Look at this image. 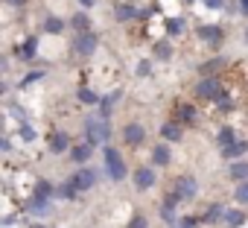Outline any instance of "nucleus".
Instances as JSON below:
<instances>
[{
	"instance_id": "nucleus-31",
	"label": "nucleus",
	"mask_w": 248,
	"mask_h": 228,
	"mask_svg": "<svg viewBox=\"0 0 248 228\" xmlns=\"http://www.w3.org/2000/svg\"><path fill=\"white\" fill-rule=\"evenodd\" d=\"M213 105H216V111H222V114H231V111H233V105H236V99H233V94H231V91L225 88V91L219 94V99H216Z\"/></svg>"
},
{
	"instance_id": "nucleus-13",
	"label": "nucleus",
	"mask_w": 248,
	"mask_h": 228,
	"mask_svg": "<svg viewBox=\"0 0 248 228\" xmlns=\"http://www.w3.org/2000/svg\"><path fill=\"white\" fill-rule=\"evenodd\" d=\"M175 117H178L184 126H199L202 114H199V108H196L193 102H178V105H175Z\"/></svg>"
},
{
	"instance_id": "nucleus-42",
	"label": "nucleus",
	"mask_w": 248,
	"mask_h": 228,
	"mask_svg": "<svg viewBox=\"0 0 248 228\" xmlns=\"http://www.w3.org/2000/svg\"><path fill=\"white\" fill-rule=\"evenodd\" d=\"M76 3H79L82 9H93V6H96V0H76Z\"/></svg>"
},
{
	"instance_id": "nucleus-18",
	"label": "nucleus",
	"mask_w": 248,
	"mask_h": 228,
	"mask_svg": "<svg viewBox=\"0 0 248 228\" xmlns=\"http://www.w3.org/2000/svg\"><path fill=\"white\" fill-rule=\"evenodd\" d=\"M225 213H228V208L222 202H210L207 211L202 213V219H204V225H225Z\"/></svg>"
},
{
	"instance_id": "nucleus-25",
	"label": "nucleus",
	"mask_w": 248,
	"mask_h": 228,
	"mask_svg": "<svg viewBox=\"0 0 248 228\" xmlns=\"http://www.w3.org/2000/svg\"><path fill=\"white\" fill-rule=\"evenodd\" d=\"M152 164H155V167H170V164H172V149L167 147V141H161V144L152 149Z\"/></svg>"
},
{
	"instance_id": "nucleus-22",
	"label": "nucleus",
	"mask_w": 248,
	"mask_h": 228,
	"mask_svg": "<svg viewBox=\"0 0 248 228\" xmlns=\"http://www.w3.org/2000/svg\"><path fill=\"white\" fill-rule=\"evenodd\" d=\"M245 155H248V141H245V138H239V141L222 147V158H225V161H236V158H245Z\"/></svg>"
},
{
	"instance_id": "nucleus-37",
	"label": "nucleus",
	"mask_w": 248,
	"mask_h": 228,
	"mask_svg": "<svg viewBox=\"0 0 248 228\" xmlns=\"http://www.w3.org/2000/svg\"><path fill=\"white\" fill-rule=\"evenodd\" d=\"M178 225H187V228H199V225H204V219L190 213V216H181V219H178Z\"/></svg>"
},
{
	"instance_id": "nucleus-26",
	"label": "nucleus",
	"mask_w": 248,
	"mask_h": 228,
	"mask_svg": "<svg viewBox=\"0 0 248 228\" xmlns=\"http://www.w3.org/2000/svg\"><path fill=\"white\" fill-rule=\"evenodd\" d=\"M228 179L231 181H248V158H236L228 167Z\"/></svg>"
},
{
	"instance_id": "nucleus-14",
	"label": "nucleus",
	"mask_w": 248,
	"mask_h": 228,
	"mask_svg": "<svg viewBox=\"0 0 248 228\" xmlns=\"http://www.w3.org/2000/svg\"><path fill=\"white\" fill-rule=\"evenodd\" d=\"M15 56H18L21 62H35V59H38V38H35V35H27V38L15 47Z\"/></svg>"
},
{
	"instance_id": "nucleus-41",
	"label": "nucleus",
	"mask_w": 248,
	"mask_h": 228,
	"mask_svg": "<svg viewBox=\"0 0 248 228\" xmlns=\"http://www.w3.org/2000/svg\"><path fill=\"white\" fill-rule=\"evenodd\" d=\"M3 3H6V6H12V9H24L30 0H3Z\"/></svg>"
},
{
	"instance_id": "nucleus-15",
	"label": "nucleus",
	"mask_w": 248,
	"mask_h": 228,
	"mask_svg": "<svg viewBox=\"0 0 248 228\" xmlns=\"http://www.w3.org/2000/svg\"><path fill=\"white\" fill-rule=\"evenodd\" d=\"M21 208H24V213L38 216V219H44V216H50V213H53V205H50V202H44V199H35V196H30Z\"/></svg>"
},
{
	"instance_id": "nucleus-4",
	"label": "nucleus",
	"mask_w": 248,
	"mask_h": 228,
	"mask_svg": "<svg viewBox=\"0 0 248 228\" xmlns=\"http://www.w3.org/2000/svg\"><path fill=\"white\" fill-rule=\"evenodd\" d=\"M222 91H225V85H222L219 76H202L199 85H196V97L199 99H207V102H216Z\"/></svg>"
},
{
	"instance_id": "nucleus-32",
	"label": "nucleus",
	"mask_w": 248,
	"mask_h": 228,
	"mask_svg": "<svg viewBox=\"0 0 248 228\" xmlns=\"http://www.w3.org/2000/svg\"><path fill=\"white\" fill-rule=\"evenodd\" d=\"M233 141H239V135H236L233 126H222V129L216 132V144H219V149L228 147V144H233Z\"/></svg>"
},
{
	"instance_id": "nucleus-38",
	"label": "nucleus",
	"mask_w": 248,
	"mask_h": 228,
	"mask_svg": "<svg viewBox=\"0 0 248 228\" xmlns=\"http://www.w3.org/2000/svg\"><path fill=\"white\" fill-rule=\"evenodd\" d=\"M126 228H149V219L143 216V213H135L132 219H129V225Z\"/></svg>"
},
{
	"instance_id": "nucleus-33",
	"label": "nucleus",
	"mask_w": 248,
	"mask_h": 228,
	"mask_svg": "<svg viewBox=\"0 0 248 228\" xmlns=\"http://www.w3.org/2000/svg\"><path fill=\"white\" fill-rule=\"evenodd\" d=\"M35 138H38V132H35V126H32V123H27V120H24V123H18V141H21V144H32Z\"/></svg>"
},
{
	"instance_id": "nucleus-8",
	"label": "nucleus",
	"mask_w": 248,
	"mask_h": 228,
	"mask_svg": "<svg viewBox=\"0 0 248 228\" xmlns=\"http://www.w3.org/2000/svg\"><path fill=\"white\" fill-rule=\"evenodd\" d=\"M70 181L79 187V193H85V190H93V184H96V170L82 164L76 173H70Z\"/></svg>"
},
{
	"instance_id": "nucleus-10",
	"label": "nucleus",
	"mask_w": 248,
	"mask_h": 228,
	"mask_svg": "<svg viewBox=\"0 0 248 228\" xmlns=\"http://www.w3.org/2000/svg\"><path fill=\"white\" fill-rule=\"evenodd\" d=\"M184 132H187V126H184L178 117L161 123V141H167V144H178V141H184Z\"/></svg>"
},
{
	"instance_id": "nucleus-20",
	"label": "nucleus",
	"mask_w": 248,
	"mask_h": 228,
	"mask_svg": "<svg viewBox=\"0 0 248 228\" xmlns=\"http://www.w3.org/2000/svg\"><path fill=\"white\" fill-rule=\"evenodd\" d=\"M93 149H96V147L88 144V141H85V144H73V147H70V161L82 167V164H88V161L93 158Z\"/></svg>"
},
{
	"instance_id": "nucleus-43",
	"label": "nucleus",
	"mask_w": 248,
	"mask_h": 228,
	"mask_svg": "<svg viewBox=\"0 0 248 228\" xmlns=\"http://www.w3.org/2000/svg\"><path fill=\"white\" fill-rule=\"evenodd\" d=\"M239 12H242V15L248 18V0H239Z\"/></svg>"
},
{
	"instance_id": "nucleus-44",
	"label": "nucleus",
	"mask_w": 248,
	"mask_h": 228,
	"mask_svg": "<svg viewBox=\"0 0 248 228\" xmlns=\"http://www.w3.org/2000/svg\"><path fill=\"white\" fill-rule=\"evenodd\" d=\"M30 228H47V225H44V222H32Z\"/></svg>"
},
{
	"instance_id": "nucleus-11",
	"label": "nucleus",
	"mask_w": 248,
	"mask_h": 228,
	"mask_svg": "<svg viewBox=\"0 0 248 228\" xmlns=\"http://www.w3.org/2000/svg\"><path fill=\"white\" fill-rule=\"evenodd\" d=\"M152 59H155V62H172V59H175V47H172V38H170V35L155 38V44H152Z\"/></svg>"
},
{
	"instance_id": "nucleus-29",
	"label": "nucleus",
	"mask_w": 248,
	"mask_h": 228,
	"mask_svg": "<svg viewBox=\"0 0 248 228\" xmlns=\"http://www.w3.org/2000/svg\"><path fill=\"white\" fill-rule=\"evenodd\" d=\"M56 199H62V202H76V199H79V187L67 179L64 184H59V187H56Z\"/></svg>"
},
{
	"instance_id": "nucleus-16",
	"label": "nucleus",
	"mask_w": 248,
	"mask_h": 228,
	"mask_svg": "<svg viewBox=\"0 0 248 228\" xmlns=\"http://www.w3.org/2000/svg\"><path fill=\"white\" fill-rule=\"evenodd\" d=\"M123 141H126V147H140L146 141L143 123H126V126H123Z\"/></svg>"
},
{
	"instance_id": "nucleus-40",
	"label": "nucleus",
	"mask_w": 248,
	"mask_h": 228,
	"mask_svg": "<svg viewBox=\"0 0 248 228\" xmlns=\"http://www.w3.org/2000/svg\"><path fill=\"white\" fill-rule=\"evenodd\" d=\"M0 149H3V155L12 152V141H9V135H3V141H0Z\"/></svg>"
},
{
	"instance_id": "nucleus-12",
	"label": "nucleus",
	"mask_w": 248,
	"mask_h": 228,
	"mask_svg": "<svg viewBox=\"0 0 248 228\" xmlns=\"http://www.w3.org/2000/svg\"><path fill=\"white\" fill-rule=\"evenodd\" d=\"M132 181H135V187H138V190H152V187L158 184L155 164H152V167H138V170H135V176H132Z\"/></svg>"
},
{
	"instance_id": "nucleus-36",
	"label": "nucleus",
	"mask_w": 248,
	"mask_h": 228,
	"mask_svg": "<svg viewBox=\"0 0 248 228\" xmlns=\"http://www.w3.org/2000/svg\"><path fill=\"white\" fill-rule=\"evenodd\" d=\"M44 76H47L44 70H30V73H27V76L21 79V88H27V85H32V82H41Z\"/></svg>"
},
{
	"instance_id": "nucleus-27",
	"label": "nucleus",
	"mask_w": 248,
	"mask_h": 228,
	"mask_svg": "<svg viewBox=\"0 0 248 228\" xmlns=\"http://www.w3.org/2000/svg\"><path fill=\"white\" fill-rule=\"evenodd\" d=\"M64 30H70L64 18H59V15H47V18H44V33H47V35H62Z\"/></svg>"
},
{
	"instance_id": "nucleus-47",
	"label": "nucleus",
	"mask_w": 248,
	"mask_h": 228,
	"mask_svg": "<svg viewBox=\"0 0 248 228\" xmlns=\"http://www.w3.org/2000/svg\"><path fill=\"white\" fill-rule=\"evenodd\" d=\"M175 228H187V225H175Z\"/></svg>"
},
{
	"instance_id": "nucleus-21",
	"label": "nucleus",
	"mask_w": 248,
	"mask_h": 228,
	"mask_svg": "<svg viewBox=\"0 0 248 228\" xmlns=\"http://www.w3.org/2000/svg\"><path fill=\"white\" fill-rule=\"evenodd\" d=\"M245 225H248V213H245V205L228 208V213H225V228H245Z\"/></svg>"
},
{
	"instance_id": "nucleus-6",
	"label": "nucleus",
	"mask_w": 248,
	"mask_h": 228,
	"mask_svg": "<svg viewBox=\"0 0 248 228\" xmlns=\"http://www.w3.org/2000/svg\"><path fill=\"white\" fill-rule=\"evenodd\" d=\"M196 35L204 44H210V47H222V41H225V30L219 24H202V27H196Z\"/></svg>"
},
{
	"instance_id": "nucleus-3",
	"label": "nucleus",
	"mask_w": 248,
	"mask_h": 228,
	"mask_svg": "<svg viewBox=\"0 0 248 228\" xmlns=\"http://www.w3.org/2000/svg\"><path fill=\"white\" fill-rule=\"evenodd\" d=\"M96 50H99V38H96L93 30H88V33H73V38H70V53H73V56L91 59Z\"/></svg>"
},
{
	"instance_id": "nucleus-23",
	"label": "nucleus",
	"mask_w": 248,
	"mask_h": 228,
	"mask_svg": "<svg viewBox=\"0 0 248 228\" xmlns=\"http://www.w3.org/2000/svg\"><path fill=\"white\" fill-rule=\"evenodd\" d=\"M120 97H123V91L120 88H114V91H108L102 99H99V114H102V117H111V114H114V108H117V102H120Z\"/></svg>"
},
{
	"instance_id": "nucleus-5",
	"label": "nucleus",
	"mask_w": 248,
	"mask_h": 228,
	"mask_svg": "<svg viewBox=\"0 0 248 228\" xmlns=\"http://www.w3.org/2000/svg\"><path fill=\"white\" fill-rule=\"evenodd\" d=\"M181 202H184V199H181L175 190H170V193L164 196V202H161V219H164L170 228H175L178 219H181V216H178V205H181Z\"/></svg>"
},
{
	"instance_id": "nucleus-1",
	"label": "nucleus",
	"mask_w": 248,
	"mask_h": 228,
	"mask_svg": "<svg viewBox=\"0 0 248 228\" xmlns=\"http://www.w3.org/2000/svg\"><path fill=\"white\" fill-rule=\"evenodd\" d=\"M85 141L93 147H108L111 141V123L108 117L96 114V117H85Z\"/></svg>"
},
{
	"instance_id": "nucleus-45",
	"label": "nucleus",
	"mask_w": 248,
	"mask_h": 228,
	"mask_svg": "<svg viewBox=\"0 0 248 228\" xmlns=\"http://www.w3.org/2000/svg\"><path fill=\"white\" fill-rule=\"evenodd\" d=\"M245 44H248V27H245Z\"/></svg>"
},
{
	"instance_id": "nucleus-46",
	"label": "nucleus",
	"mask_w": 248,
	"mask_h": 228,
	"mask_svg": "<svg viewBox=\"0 0 248 228\" xmlns=\"http://www.w3.org/2000/svg\"><path fill=\"white\" fill-rule=\"evenodd\" d=\"M184 3H187V6H190V3H196V0H184Z\"/></svg>"
},
{
	"instance_id": "nucleus-7",
	"label": "nucleus",
	"mask_w": 248,
	"mask_h": 228,
	"mask_svg": "<svg viewBox=\"0 0 248 228\" xmlns=\"http://www.w3.org/2000/svg\"><path fill=\"white\" fill-rule=\"evenodd\" d=\"M70 135L64 132V129H56V132H50V138H47V149H50V155H64V152H70Z\"/></svg>"
},
{
	"instance_id": "nucleus-17",
	"label": "nucleus",
	"mask_w": 248,
	"mask_h": 228,
	"mask_svg": "<svg viewBox=\"0 0 248 228\" xmlns=\"http://www.w3.org/2000/svg\"><path fill=\"white\" fill-rule=\"evenodd\" d=\"M164 33H167L170 38H181V35L187 33V18H181V15H167V18H164Z\"/></svg>"
},
{
	"instance_id": "nucleus-2",
	"label": "nucleus",
	"mask_w": 248,
	"mask_h": 228,
	"mask_svg": "<svg viewBox=\"0 0 248 228\" xmlns=\"http://www.w3.org/2000/svg\"><path fill=\"white\" fill-rule=\"evenodd\" d=\"M102 161H105V173L114 184H120L123 179L129 176V167H126V158H123L114 147H102Z\"/></svg>"
},
{
	"instance_id": "nucleus-9",
	"label": "nucleus",
	"mask_w": 248,
	"mask_h": 228,
	"mask_svg": "<svg viewBox=\"0 0 248 228\" xmlns=\"http://www.w3.org/2000/svg\"><path fill=\"white\" fill-rule=\"evenodd\" d=\"M172 190H175L184 202H193V199L199 196V181H196V176H178Z\"/></svg>"
},
{
	"instance_id": "nucleus-24",
	"label": "nucleus",
	"mask_w": 248,
	"mask_h": 228,
	"mask_svg": "<svg viewBox=\"0 0 248 228\" xmlns=\"http://www.w3.org/2000/svg\"><path fill=\"white\" fill-rule=\"evenodd\" d=\"M32 196L50 202V199H56V184L47 181V179H35V181H32Z\"/></svg>"
},
{
	"instance_id": "nucleus-28",
	"label": "nucleus",
	"mask_w": 248,
	"mask_h": 228,
	"mask_svg": "<svg viewBox=\"0 0 248 228\" xmlns=\"http://www.w3.org/2000/svg\"><path fill=\"white\" fill-rule=\"evenodd\" d=\"M222 67H225V59L222 56H213V59H207V62L199 65V76H219Z\"/></svg>"
},
{
	"instance_id": "nucleus-39",
	"label": "nucleus",
	"mask_w": 248,
	"mask_h": 228,
	"mask_svg": "<svg viewBox=\"0 0 248 228\" xmlns=\"http://www.w3.org/2000/svg\"><path fill=\"white\" fill-rule=\"evenodd\" d=\"M207 9H225V0H202Z\"/></svg>"
},
{
	"instance_id": "nucleus-35",
	"label": "nucleus",
	"mask_w": 248,
	"mask_h": 228,
	"mask_svg": "<svg viewBox=\"0 0 248 228\" xmlns=\"http://www.w3.org/2000/svg\"><path fill=\"white\" fill-rule=\"evenodd\" d=\"M135 73H138L140 79H146V76H152V62H149V59H140V62L135 65Z\"/></svg>"
},
{
	"instance_id": "nucleus-19",
	"label": "nucleus",
	"mask_w": 248,
	"mask_h": 228,
	"mask_svg": "<svg viewBox=\"0 0 248 228\" xmlns=\"http://www.w3.org/2000/svg\"><path fill=\"white\" fill-rule=\"evenodd\" d=\"M67 27H70V33H88V30H93V21H91L88 9H79V12H73V15H70Z\"/></svg>"
},
{
	"instance_id": "nucleus-30",
	"label": "nucleus",
	"mask_w": 248,
	"mask_h": 228,
	"mask_svg": "<svg viewBox=\"0 0 248 228\" xmlns=\"http://www.w3.org/2000/svg\"><path fill=\"white\" fill-rule=\"evenodd\" d=\"M76 99H79L82 105H99V99H102V97H99L93 88H88V85H79V88H76Z\"/></svg>"
},
{
	"instance_id": "nucleus-34",
	"label": "nucleus",
	"mask_w": 248,
	"mask_h": 228,
	"mask_svg": "<svg viewBox=\"0 0 248 228\" xmlns=\"http://www.w3.org/2000/svg\"><path fill=\"white\" fill-rule=\"evenodd\" d=\"M233 202H236V205H248V181H236V187H233Z\"/></svg>"
}]
</instances>
